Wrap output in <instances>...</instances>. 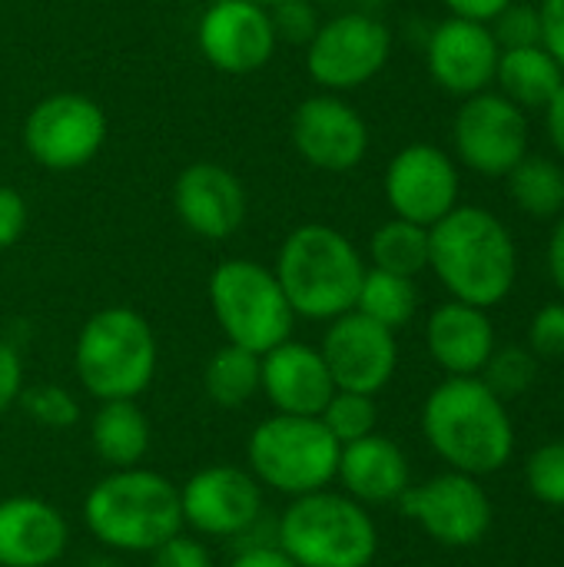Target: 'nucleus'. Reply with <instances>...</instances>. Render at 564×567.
I'll list each match as a JSON object with an SVG mask.
<instances>
[{"mask_svg":"<svg viewBox=\"0 0 564 567\" xmlns=\"http://www.w3.org/2000/svg\"><path fill=\"white\" fill-rule=\"evenodd\" d=\"M183 528L203 538H239L263 515V485L249 468L206 465L180 488Z\"/></svg>","mask_w":564,"mask_h":567,"instance_id":"13","label":"nucleus"},{"mask_svg":"<svg viewBox=\"0 0 564 567\" xmlns=\"http://www.w3.org/2000/svg\"><path fill=\"white\" fill-rule=\"evenodd\" d=\"M509 183V199L539 223H555L564 213V163L542 156V153H525L505 176Z\"/></svg>","mask_w":564,"mask_h":567,"instance_id":"26","label":"nucleus"},{"mask_svg":"<svg viewBox=\"0 0 564 567\" xmlns=\"http://www.w3.org/2000/svg\"><path fill=\"white\" fill-rule=\"evenodd\" d=\"M539 13H542V47L564 70V0H542Z\"/></svg>","mask_w":564,"mask_h":567,"instance_id":"40","label":"nucleus"},{"mask_svg":"<svg viewBox=\"0 0 564 567\" xmlns=\"http://www.w3.org/2000/svg\"><path fill=\"white\" fill-rule=\"evenodd\" d=\"M396 505L409 522H416L432 542L445 548L479 545L495 518L489 492L465 472H445L422 485H409Z\"/></svg>","mask_w":564,"mask_h":567,"instance_id":"12","label":"nucleus"},{"mask_svg":"<svg viewBox=\"0 0 564 567\" xmlns=\"http://www.w3.org/2000/svg\"><path fill=\"white\" fill-rule=\"evenodd\" d=\"M269 20H273L276 40H289V43H309L312 33L319 30L316 7L309 0H279V3H273Z\"/></svg>","mask_w":564,"mask_h":567,"instance_id":"36","label":"nucleus"},{"mask_svg":"<svg viewBox=\"0 0 564 567\" xmlns=\"http://www.w3.org/2000/svg\"><path fill=\"white\" fill-rule=\"evenodd\" d=\"M336 478L359 505H392L412 485L406 452L379 432L342 445Z\"/></svg>","mask_w":564,"mask_h":567,"instance_id":"23","label":"nucleus"},{"mask_svg":"<svg viewBox=\"0 0 564 567\" xmlns=\"http://www.w3.org/2000/svg\"><path fill=\"white\" fill-rule=\"evenodd\" d=\"M90 442L96 458L116 472V468H136L153 442L150 419L136 405V399H113L100 402L90 422Z\"/></svg>","mask_w":564,"mask_h":567,"instance_id":"24","label":"nucleus"},{"mask_svg":"<svg viewBox=\"0 0 564 567\" xmlns=\"http://www.w3.org/2000/svg\"><path fill=\"white\" fill-rule=\"evenodd\" d=\"M209 306L226 342L256 355L293 339L296 312L273 269L253 259H226L209 276Z\"/></svg>","mask_w":564,"mask_h":567,"instance_id":"8","label":"nucleus"},{"mask_svg":"<svg viewBox=\"0 0 564 567\" xmlns=\"http://www.w3.org/2000/svg\"><path fill=\"white\" fill-rule=\"evenodd\" d=\"M342 445L329 435L319 415H283L263 419L246 445L249 472L276 495L299 498L322 492L336 482Z\"/></svg>","mask_w":564,"mask_h":567,"instance_id":"7","label":"nucleus"},{"mask_svg":"<svg viewBox=\"0 0 564 567\" xmlns=\"http://www.w3.org/2000/svg\"><path fill=\"white\" fill-rule=\"evenodd\" d=\"M160 349L150 322L130 306L93 312L73 346V369L80 385L100 399H140L156 375Z\"/></svg>","mask_w":564,"mask_h":567,"instance_id":"5","label":"nucleus"},{"mask_svg":"<svg viewBox=\"0 0 564 567\" xmlns=\"http://www.w3.org/2000/svg\"><path fill=\"white\" fill-rule=\"evenodd\" d=\"M249 3H259V7H273V3H279V0H249Z\"/></svg>","mask_w":564,"mask_h":567,"instance_id":"45","label":"nucleus"},{"mask_svg":"<svg viewBox=\"0 0 564 567\" xmlns=\"http://www.w3.org/2000/svg\"><path fill=\"white\" fill-rule=\"evenodd\" d=\"M545 126H548V140L555 146V156L564 163V83L545 106Z\"/></svg>","mask_w":564,"mask_h":567,"instance_id":"43","label":"nucleus"},{"mask_svg":"<svg viewBox=\"0 0 564 567\" xmlns=\"http://www.w3.org/2000/svg\"><path fill=\"white\" fill-rule=\"evenodd\" d=\"M369 256H372V269L416 279L419 272L429 269V226L392 216L372 233Z\"/></svg>","mask_w":564,"mask_h":567,"instance_id":"28","label":"nucleus"},{"mask_svg":"<svg viewBox=\"0 0 564 567\" xmlns=\"http://www.w3.org/2000/svg\"><path fill=\"white\" fill-rule=\"evenodd\" d=\"M452 143L462 166L479 176H509L519 159H525L532 133L529 116L499 90H482L465 96L452 123Z\"/></svg>","mask_w":564,"mask_h":567,"instance_id":"11","label":"nucleus"},{"mask_svg":"<svg viewBox=\"0 0 564 567\" xmlns=\"http://www.w3.org/2000/svg\"><path fill=\"white\" fill-rule=\"evenodd\" d=\"M425 346L439 369L449 375H479L485 362L492 359L495 346V326L489 319V309L469 306V302H442L425 326Z\"/></svg>","mask_w":564,"mask_h":567,"instance_id":"22","label":"nucleus"},{"mask_svg":"<svg viewBox=\"0 0 564 567\" xmlns=\"http://www.w3.org/2000/svg\"><path fill=\"white\" fill-rule=\"evenodd\" d=\"M86 532L110 551L150 555L183 532L180 488L150 468H116L83 498Z\"/></svg>","mask_w":564,"mask_h":567,"instance_id":"3","label":"nucleus"},{"mask_svg":"<svg viewBox=\"0 0 564 567\" xmlns=\"http://www.w3.org/2000/svg\"><path fill=\"white\" fill-rule=\"evenodd\" d=\"M20 392H23V362H20L17 349L0 339V415L10 405H17Z\"/></svg>","mask_w":564,"mask_h":567,"instance_id":"39","label":"nucleus"},{"mask_svg":"<svg viewBox=\"0 0 564 567\" xmlns=\"http://www.w3.org/2000/svg\"><path fill=\"white\" fill-rule=\"evenodd\" d=\"M27 219H30L27 199H23L17 189L0 186V249H10V246L23 236Z\"/></svg>","mask_w":564,"mask_h":567,"instance_id":"38","label":"nucleus"},{"mask_svg":"<svg viewBox=\"0 0 564 567\" xmlns=\"http://www.w3.org/2000/svg\"><path fill=\"white\" fill-rule=\"evenodd\" d=\"M548 272L552 282L558 286V292L564 296V213L555 219L552 239H548Z\"/></svg>","mask_w":564,"mask_h":567,"instance_id":"44","label":"nucleus"},{"mask_svg":"<svg viewBox=\"0 0 564 567\" xmlns=\"http://www.w3.org/2000/svg\"><path fill=\"white\" fill-rule=\"evenodd\" d=\"M492 37L502 50H519V47H539L542 43V13L539 3H522L512 0L495 20H489Z\"/></svg>","mask_w":564,"mask_h":567,"instance_id":"34","label":"nucleus"},{"mask_svg":"<svg viewBox=\"0 0 564 567\" xmlns=\"http://www.w3.org/2000/svg\"><path fill=\"white\" fill-rule=\"evenodd\" d=\"M495 83H499V93L509 96L515 106L545 110L548 100L564 83V70L542 43L539 47H519V50H502Z\"/></svg>","mask_w":564,"mask_h":567,"instance_id":"25","label":"nucleus"},{"mask_svg":"<svg viewBox=\"0 0 564 567\" xmlns=\"http://www.w3.org/2000/svg\"><path fill=\"white\" fill-rule=\"evenodd\" d=\"M173 209L199 239H229L246 219V186L216 163H189L173 183Z\"/></svg>","mask_w":564,"mask_h":567,"instance_id":"19","label":"nucleus"},{"mask_svg":"<svg viewBox=\"0 0 564 567\" xmlns=\"http://www.w3.org/2000/svg\"><path fill=\"white\" fill-rule=\"evenodd\" d=\"M422 432L432 452L472 478L509 465L515 429L505 402L479 375H449L422 405Z\"/></svg>","mask_w":564,"mask_h":567,"instance_id":"2","label":"nucleus"},{"mask_svg":"<svg viewBox=\"0 0 564 567\" xmlns=\"http://www.w3.org/2000/svg\"><path fill=\"white\" fill-rule=\"evenodd\" d=\"M429 269L452 299L492 309L519 279V249L509 226L482 206H455L429 226Z\"/></svg>","mask_w":564,"mask_h":567,"instance_id":"1","label":"nucleus"},{"mask_svg":"<svg viewBox=\"0 0 564 567\" xmlns=\"http://www.w3.org/2000/svg\"><path fill=\"white\" fill-rule=\"evenodd\" d=\"M416 309H419V292L412 279L382 269H366L356 296V312L396 332L412 322Z\"/></svg>","mask_w":564,"mask_h":567,"instance_id":"29","label":"nucleus"},{"mask_svg":"<svg viewBox=\"0 0 564 567\" xmlns=\"http://www.w3.org/2000/svg\"><path fill=\"white\" fill-rule=\"evenodd\" d=\"M529 349L535 359H564V302H548L532 316Z\"/></svg>","mask_w":564,"mask_h":567,"instance_id":"35","label":"nucleus"},{"mask_svg":"<svg viewBox=\"0 0 564 567\" xmlns=\"http://www.w3.org/2000/svg\"><path fill=\"white\" fill-rule=\"evenodd\" d=\"M525 482L542 505L564 508V442H548L529 455Z\"/></svg>","mask_w":564,"mask_h":567,"instance_id":"33","label":"nucleus"},{"mask_svg":"<svg viewBox=\"0 0 564 567\" xmlns=\"http://www.w3.org/2000/svg\"><path fill=\"white\" fill-rule=\"evenodd\" d=\"M263 382V355L226 342L216 349L203 372V389L213 405L219 409H243Z\"/></svg>","mask_w":564,"mask_h":567,"instance_id":"27","label":"nucleus"},{"mask_svg":"<svg viewBox=\"0 0 564 567\" xmlns=\"http://www.w3.org/2000/svg\"><path fill=\"white\" fill-rule=\"evenodd\" d=\"M502 47L492 37L489 23L449 17L442 20L425 47V63L432 80L452 96H475L495 83Z\"/></svg>","mask_w":564,"mask_h":567,"instance_id":"18","label":"nucleus"},{"mask_svg":"<svg viewBox=\"0 0 564 567\" xmlns=\"http://www.w3.org/2000/svg\"><path fill=\"white\" fill-rule=\"evenodd\" d=\"M70 545V525L60 508L33 495L0 502V567H50Z\"/></svg>","mask_w":564,"mask_h":567,"instance_id":"21","label":"nucleus"},{"mask_svg":"<svg viewBox=\"0 0 564 567\" xmlns=\"http://www.w3.org/2000/svg\"><path fill=\"white\" fill-rule=\"evenodd\" d=\"M449 7L452 17H465V20H479V23H489L495 20L512 0H442Z\"/></svg>","mask_w":564,"mask_h":567,"instance_id":"42","label":"nucleus"},{"mask_svg":"<svg viewBox=\"0 0 564 567\" xmlns=\"http://www.w3.org/2000/svg\"><path fill=\"white\" fill-rule=\"evenodd\" d=\"M17 405L23 409L27 419H33L43 429H73L80 422V402L73 399L70 389L53 385V382H37V385H23Z\"/></svg>","mask_w":564,"mask_h":567,"instance_id":"32","label":"nucleus"},{"mask_svg":"<svg viewBox=\"0 0 564 567\" xmlns=\"http://www.w3.org/2000/svg\"><path fill=\"white\" fill-rule=\"evenodd\" d=\"M293 146L322 173H349L369 153V126L356 106L332 93H319L296 106Z\"/></svg>","mask_w":564,"mask_h":567,"instance_id":"16","label":"nucleus"},{"mask_svg":"<svg viewBox=\"0 0 564 567\" xmlns=\"http://www.w3.org/2000/svg\"><path fill=\"white\" fill-rule=\"evenodd\" d=\"M259 392L283 415H319L332 399L336 382L319 349L286 339L276 349L263 352Z\"/></svg>","mask_w":564,"mask_h":567,"instance_id":"20","label":"nucleus"},{"mask_svg":"<svg viewBox=\"0 0 564 567\" xmlns=\"http://www.w3.org/2000/svg\"><path fill=\"white\" fill-rule=\"evenodd\" d=\"M479 379L505 402V399L525 395L535 385V379H539V359L532 355V349L505 346V349H495L492 352V359L485 362V369L479 372Z\"/></svg>","mask_w":564,"mask_h":567,"instance_id":"31","label":"nucleus"},{"mask_svg":"<svg viewBox=\"0 0 564 567\" xmlns=\"http://www.w3.org/2000/svg\"><path fill=\"white\" fill-rule=\"evenodd\" d=\"M386 199L399 219L435 226L459 206L455 159L432 143H412L399 150L386 169Z\"/></svg>","mask_w":564,"mask_h":567,"instance_id":"15","label":"nucleus"},{"mask_svg":"<svg viewBox=\"0 0 564 567\" xmlns=\"http://www.w3.org/2000/svg\"><path fill=\"white\" fill-rule=\"evenodd\" d=\"M319 422L329 429V435L339 445L359 442L366 435L376 432L379 425V409H376V395H362V392H342L336 389L332 399L326 402V409L319 412Z\"/></svg>","mask_w":564,"mask_h":567,"instance_id":"30","label":"nucleus"},{"mask_svg":"<svg viewBox=\"0 0 564 567\" xmlns=\"http://www.w3.org/2000/svg\"><path fill=\"white\" fill-rule=\"evenodd\" d=\"M392 53V33L369 13H339L306 43V70L312 83L332 93L359 90L382 73Z\"/></svg>","mask_w":564,"mask_h":567,"instance_id":"9","label":"nucleus"},{"mask_svg":"<svg viewBox=\"0 0 564 567\" xmlns=\"http://www.w3.org/2000/svg\"><path fill=\"white\" fill-rule=\"evenodd\" d=\"M106 143V113L83 93H50L23 120V146L53 173L86 166Z\"/></svg>","mask_w":564,"mask_h":567,"instance_id":"10","label":"nucleus"},{"mask_svg":"<svg viewBox=\"0 0 564 567\" xmlns=\"http://www.w3.org/2000/svg\"><path fill=\"white\" fill-rule=\"evenodd\" d=\"M226 567H299L279 545H249Z\"/></svg>","mask_w":564,"mask_h":567,"instance_id":"41","label":"nucleus"},{"mask_svg":"<svg viewBox=\"0 0 564 567\" xmlns=\"http://www.w3.org/2000/svg\"><path fill=\"white\" fill-rule=\"evenodd\" d=\"M276 545L299 567H369L379 555V532L366 505L322 488L289 502Z\"/></svg>","mask_w":564,"mask_h":567,"instance_id":"6","label":"nucleus"},{"mask_svg":"<svg viewBox=\"0 0 564 567\" xmlns=\"http://www.w3.org/2000/svg\"><path fill=\"white\" fill-rule=\"evenodd\" d=\"M273 272L296 316L332 322L356 309L366 262L349 236L322 223H306L283 239Z\"/></svg>","mask_w":564,"mask_h":567,"instance_id":"4","label":"nucleus"},{"mask_svg":"<svg viewBox=\"0 0 564 567\" xmlns=\"http://www.w3.org/2000/svg\"><path fill=\"white\" fill-rule=\"evenodd\" d=\"M199 53L223 73H253L276 53L269 7L249 0H216L199 17Z\"/></svg>","mask_w":564,"mask_h":567,"instance_id":"17","label":"nucleus"},{"mask_svg":"<svg viewBox=\"0 0 564 567\" xmlns=\"http://www.w3.org/2000/svg\"><path fill=\"white\" fill-rule=\"evenodd\" d=\"M319 352L336 389L342 392L379 395L399 369L396 332L366 319L356 309L329 322Z\"/></svg>","mask_w":564,"mask_h":567,"instance_id":"14","label":"nucleus"},{"mask_svg":"<svg viewBox=\"0 0 564 567\" xmlns=\"http://www.w3.org/2000/svg\"><path fill=\"white\" fill-rule=\"evenodd\" d=\"M150 567H216L209 548L199 538L189 535H173L170 542H163L156 551H150Z\"/></svg>","mask_w":564,"mask_h":567,"instance_id":"37","label":"nucleus"}]
</instances>
